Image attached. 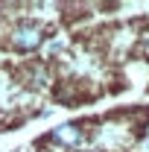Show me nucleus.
<instances>
[{"instance_id":"obj_2","label":"nucleus","mask_w":149,"mask_h":152,"mask_svg":"<svg viewBox=\"0 0 149 152\" xmlns=\"http://www.w3.org/2000/svg\"><path fill=\"white\" fill-rule=\"evenodd\" d=\"M44 143L56 146L61 152H79L88 143V126L85 123H58V126H53L47 132Z\"/></svg>"},{"instance_id":"obj_4","label":"nucleus","mask_w":149,"mask_h":152,"mask_svg":"<svg viewBox=\"0 0 149 152\" xmlns=\"http://www.w3.org/2000/svg\"><path fill=\"white\" fill-rule=\"evenodd\" d=\"M58 53H64V41H61V38H53V41L47 44V56H58Z\"/></svg>"},{"instance_id":"obj_5","label":"nucleus","mask_w":149,"mask_h":152,"mask_svg":"<svg viewBox=\"0 0 149 152\" xmlns=\"http://www.w3.org/2000/svg\"><path fill=\"white\" fill-rule=\"evenodd\" d=\"M140 50H143V53L149 56V29L143 32V35H140Z\"/></svg>"},{"instance_id":"obj_1","label":"nucleus","mask_w":149,"mask_h":152,"mask_svg":"<svg viewBox=\"0 0 149 152\" xmlns=\"http://www.w3.org/2000/svg\"><path fill=\"white\" fill-rule=\"evenodd\" d=\"M44 44H47V29L32 18H18L6 26V47L15 53H38Z\"/></svg>"},{"instance_id":"obj_3","label":"nucleus","mask_w":149,"mask_h":152,"mask_svg":"<svg viewBox=\"0 0 149 152\" xmlns=\"http://www.w3.org/2000/svg\"><path fill=\"white\" fill-rule=\"evenodd\" d=\"M18 79L26 88H47L50 79H53V73H50V67L44 61H29V64H23L18 70Z\"/></svg>"}]
</instances>
